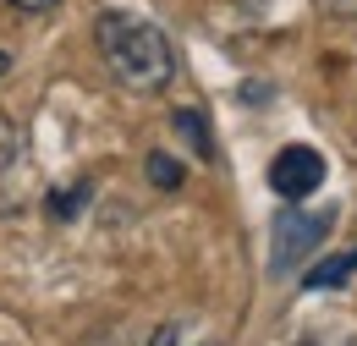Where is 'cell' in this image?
<instances>
[{"mask_svg":"<svg viewBox=\"0 0 357 346\" xmlns=\"http://www.w3.org/2000/svg\"><path fill=\"white\" fill-rule=\"evenodd\" d=\"M352 275H357V248H352V253H341V259L313 264L308 275H303V286H308V292H335V286H347Z\"/></svg>","mask_w":357,"mask_h":346,"instance_id":"4","label":"cell"},{"mask_svg":"<svg viewBox=\"0 0 357 346\" xmlns=\"http://www.w3.org/2000/svg\"><path fill=\"white\" fill-rule=\"evenodd\" d=\"M143 171H149V181H154L160 193H176V187H181V165L165 154V149H154V154L143 160Z\"/></svg>","mask_w":357,"mask_h":346,"instance_id":"7","label":"cell"},{"mask_svg":"<svg viewBox=\"0 0 357 346\" xmlns=\"http://www.w3.org/2000/svg\"><path fill=\"white\" fill-rule=\"evenodd\" d=\"M330 225H335V209L324 204V209H286V215L275 220V248H269V269L275 275H286V269H297V264L308 259L313 248L330 236Z\"/></svg>","mask_w":357,"mask_h":346,"instance_id":"2","label":"cell"},{"mask_svg":"<svg viewBox=\"0 0 357 346\" xmlns=\"http://www.w3.org/2000/svg\"><path fill=\"white\" fill-rule=\"evenodd\" d=\"M6 72H11V55H6V50H0V77H6Z\"/></svg>","mask_w":357,"mask_h":346,"instance_id":"10","label":"cell"},{"mask_svg":"<svg viewBox=\"0 0 357 346\" xmlns=\"http://www.w3.org/2000/svg\"><path fill=\"white\" fill-rule=\"evenodd\" d=\"M171 127L192 143V154H198V160H215V132H209V121H204L198 110H176V116H171Z\"/></svg>","mask_w":357,"mask_h":346,"instance_id":"6","label":"cell"},{"mask_svg":"<svg viewBox=\"0 0 357 346\" xmlns=\"http://www.w3.org/2000/svg\"><path fill=\"white\" fill-rule=\"evenodd\" d=\"M149 346H220L198 319H165L154 336H149Z\"/></svg>","mask_w":357,"mask_h":346,"instance_id":"5","label":"cell"},{"mask_svg":"<svg viewBox=\"0 0 357 346\" xmlns=\"http://www.w3.org/2000/svg\"><path fill=\"white\" fill-rule=\"evenodd\" d=\"M269 187H275V198H286V204L313 198V193L324 187V154H319L313 143H286V149L269 160Z\"/></svg>","mask_w":357,"mask_h":346,"instance_id":"3","label":"cell"},{"mask_svg":"<svg viewBox=\"0 0 357 346\" xmlns=\"http://www.w3.org/2000/svg\"><path fill=\"white\" fill-rule=\"evenodd\" d=\"M83 204H89V181H77L72 193H55V198H50V215H55V220H72Z\"/></svg>","mask_w":357,"mask_h":346,"instance_id":"8","label":"cell"},{"mask_svg":"<svg viewBox=\"0 0 357 346\" xmlns=\"http://www.w3.org/2000/svg\"><path fill=\"white\" fill-rule=\"evenodd\" d=\"M17 11H50V6H61V0H11Z\"/></svg>","mask_w":357,"mask_h":346,"instance_id":"9","label":"cell"},{"mask_svg":"<svg viewBox=\"0 0 357 346\" xmlns=\"http://www.w3.org/2000/svg\"><path fill=\"white\" fill-rule=\"evenodd\" d=\"M93 44H99L110 77L121 88H132V93H160V88L176 77V50H171V39L149 17H137V11H105L93 22Z\"/></svg>","mask_w":357,"mask_h":346,"instance_id":"1","label":"cell"}]
</instances>
